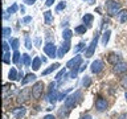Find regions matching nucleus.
<instances>
[{"instance_id":"32","label":"nucleus","mask_w":127,"mask_h":119,"mask_svg":"<svg viewBox=\"0 0 127 119\" xmlns=\"http://www.w3.org/2000/svg\"><path fill=\"white\" fill-rule=\"evenodd\" d=\"M19 9V5H17V4H12V7H9V8H8V13H9V15H12V13H15V12L16 11H17Z\"/></svg>"},{"instance_id":"18","label":"nucleus","mask_w":127,"mask_h":119,"mask_svg":"<svg viewBox=\"0 0 127 119\" xmlns=\"http://www.w3.org/2000/svg\"><path fill=\"white\" fill-rule=\"evenodd\" d=\"M41 61H42V60L40 57H34L33 61H32V69H33V70H38L40 66H41Z\"/></svg>"},{"instance_id":"33","label":"nucleus","mask_w":127,"mask_h":119,"mask_svg":"<svg viewBox=\"0 0 127 119\" xmlns=\"http://www.w3.org/2000/svg\"><path fill=\"white\" fill-rule=\"evenodd\" d=\"M11 33H12V29H11V28H8V27H4V28H3V36H4V37L11 36Z\"/></svg>"},{"instance_id":"38","label":"nucleus","mask_w":127,"mask_h":119,"mask_svg":"<svg viewBox=\"0 0 127 119\" xmlns=\"http://www.w3.org/2000/svg\"><path fill=\"white\" fill-rule=\"evenodd\" d=\"M121 85L127 89V75H123V77H122V79H121Z\"/></svg>"},{"instance_id":"4","label":"nucleus","mask_w":127,"mask_h":119,"mask_svg":"<svg viewBox=\"0 0 127 119\" xmlns=\"http://www.w3.org/2000/svg\"><path fill=\"white\" fill-rule=\"evenodd\" d=\"M42 91H44V83H42V81L36 82L34 85L32 86V97H33L34 99H38L42 95Z\"/></svg>"},{"instance_id":"19","label":"nucleus","mask_w":127,"mask_h":119,"mask_svg":"<svg viewBox=\"0 0 127 119\" xmlns=\"http://www.w3.org/2000/svg\"><path fill=\"white\" fill-rule=\"evenodd\" d=\"M21 58H23V65H24V66H31V65H32L31 56H29V54L24 53V54H21Z\"/></svg>"},{"instance_id":"5","label":"nucleus","mask_w":127,"mask_h":119,"mask_svg":"<svg viewBox=\"0 0 127 119\" xmlns=\"http://www.w3.org/2000/svg\"><path fill=\"white\" fill-rule=\"evenodd\" d=\"M98 38H99V34H98V32H97V33H95V36H94V38L91 40L89 48H87L86 52H85V57H86V58H90L91 56H93V53L95 52V48H97V44H98Z\"/></svg>"},{"instance_id":"42","label":"nucleus","mask_w":127,"mask_h":119,"mask_svg":"<svg viewBox=\"0 0 127 119\" xmlns=\"http://www.w3.org/2000/svg\"><path fill=\"white\" fill-rule=\"evenodd\" d=\"M23 21H24V23H31V21H32V17H31V16H27V17H24Z\"/></svg>"},{"instance_id":"21","label":"nucleus","mask_w":127,"mask_h":119,"mask_svg":"<svg viewBox=\"0 0 127 119\" xmlns=\"http://www.w3.org/2000/svg\"><path fill=\"white\" fill-rule=\"evenodd\" d=\"M8 75H9V77H8V78H9V79H12V81H17V77H19V71L16 70L15 67H12V69L9 70V74H8Z\"/></svg>"},{"instance_id":"39","label":"nucleus","mask_w":127,"mask_h":119,"mask_svg":"<svg viewBox=\"0 0 127 119\" xmlns=\"http://www.w3.org/2000/svg\"><path fill=\"white\" fill-rule=\"evenodd\" d=\"M3 50H4V53H5V52H9V45H8L7 41H3Z\"/></svg>"},{"instance_id":"9","label":"nucleus","mask_w":127,"mask_h":119,"mask_svg":"<svg viewBox=\"0 0 127 119\" xmlns=\"http://www.w3.org/2000/svg\"><path fill=\"white\" fill-rule=\"evenodd\" d=\"M44 52H45V54L50 58L57 57V49H56V45L52 42H48L46 45L44 46Z\"/></svg>"},{"instance_id":"44","label":"nucleus","mask_w":127,"mask_h":119,"mask_svg":"<svg viewBox=\"0 0 127 119\" xmlns=\"http://www.w3.org/2000/svg\"><path fill=\"white\" fill-rule=\"evenodd\" d=\"M85 1L89 4V5H93V4H95V0H85Z\"/></svg>"},{"instance_id":"31","label":"nucleus","mask_w":127,"mask_h":119,"mask_svg":"<svg viewBox=\"0 0 127 119\" xmlns=\"http://www.w3.org/2000/svg\"><path fill=\"white\" fill-rule=\"evenodd\" d=\"M20 45V41H19V38H13L11 41V46H12V49L13 50H17V48Z\"/></svg>"},{"instance_id":"27","label":"nucleus","mask_w":127,"mask_h":119,"mask_svg":"<svg viewBox=\"0 0 127 119\" xmlns=\"http://www.w3.org/2000/svg\"><path fill=\"white\" fill-rule=\"evenodd\" d=\"M65 75H66V69L64 67V69H61V70L57 73V75H56V79H57V81H61L62 77H65Z\"/></svg>"},{"instance_id":"17","label":"nucleus","mask_w":127,"mask_h":119,"mask_svg":"<svg viewBox=\"0 0 127 119\" xmlns=\"http://www.w3.org/2000/svg\"><path fill=\"white\" fill-rule=\"evenodd\" d=\"M44 19H45V24H48V25H50L52 21H53V13H52L50 11L44 12Z\"/></svg>"},{"instance_id":"16","label":"nucleus","mask_w":127,"mask_h":119,"mask_svg":"<svg viewBox=\"0 0 127 119\" xmlns=\"http://www.w3.org/2000/svg\"><path fill=\"white\" fill-rule=\"evenodd\" d=\"M36 75L34 74H32V73H29V74H27L25 77L23 78V81H21V85H27V83H29V82H33V81H36Z\"/></svg>"},{"instance_id":"25","label":"nucleus","mask_w":127,"mask_h":119,"mask_svg":"<svg viewBox=\"0 0 127 119\" xmlns=\"http://www.w3.org/2000/svg\"><path fill=\"white\" fill-rule=\"evenodd\" d=\"M110 34H111V30H110V29H107L105 33H103V36H102V44H103V45H106V44L109 42Z\"/></svg>"},{"instance_id":"12","label":"nucleus","mask_w":127,"mask_h":119,"mask_svg":"<svg viewBox=\"0 0 127 119\" xmlns=\"http://www.w3.org/2000/svg\"><path fill=\"white\" fill-rule=\"evenodd\" d=\"M107 101L105 98H102V97H99L97 101H95V109H97L98 111H105L107 109Z\"/></svg>"},{"instance_id":"14","label":"nucleus","mask_w":127,"mask_h":119,"mask_svg":"<svg viewBox=\"0 0 127 119\" xmlns=\"http://www.w3.org/2000/svg\"><path fill=\"white\" fill-rule=\"evenodd\" d=\"M107 61H109L111 65H117V63L119 62H122V58H121V56L117 54V53H110L109 54V57H107Z\"/></svg>"},{"instance_id":"40","label":"nucleus","mask_w":127,"mask_h":119,"mask_svg":"<svg viewBox=\"0 0 127 119\" xmlns=\"http://www.w3.org/2000/svg\"><path fill=\"white\" fill-rule=\"evenodd\" d=\"M24 3H25L27 5H33L36 3V0H24Z\"/></svg>"},{"instance_id":"24","label":"nucleus","mask_w":127,"mask_h":119,"mask_svg":"<svg viewBox=\"0 0 127 119\" xmlns=\"http://www.w3.org/2000/svg\"><path fill=\"white\" fill-rule=\"evenodd\" d=\"M117 16H119V21H121V23H126L127 21V9L121 11Z\"/></svg>"},{"instance_id":"1","label":"nucleus","mask_w":127,"mask_h":119,"mask_svg":"<svg viewBox=\"0 0 127 119\" xmlns=\"http://www.w3.org/2000/svg\"><path fill=\"white\" fill-rule=\"evenodd\" d=\"M81 99H82V93L79 90H77L75 93H73L71 95H69V97L65 99V107L69 109V110L74 109V107L81 102Z\"/></svg>"},{"instance_id":"37","label":"nucleus","mask_w":127,"mask_h":119,"mask_svg":"<svg viewBox=\"0 0 127 119\" xmlns=\"http://www.w3.org/2000/svg\"><path fill=\"white\" fill-rule=\"evenodd\" d=\"M78 71H79V69H73V70H71L70 78H71V79H75V78H77V73H78Z\"/></svg>"},{"instance_id":"11","label":"nucleus","mask_w":127,"mask_h":119,"mask_svg":"<svg viewBox=\"0 0 127 119\" xmlns=\"http://www.w3.org/2000/svg\"><path fill=\"white\" fill-rule=\"evenodd\" d=\"M69 49H70V41H65L61 46H60V49L57 50V57L62 58L67 53V50H69Z\"/></svg>"},{"instance_id":"7","label":"nucleus","mask_w":127,"mask_h":119,"mask_svg":"<svg viewBox=\"0 0 127 119\" xmlns=\"http://www.w3.org/2000/svg\"><path fill=\"white\" fill-rule=\"evenodd\" d=\"M81 63H82V56H74L71 60H69L66 63V66L67 67H70V69H79V66H81Z\"/></svg>"},{"instance_id":"6","label":"nucleus","mask_w":127,"mask_h":119,"mask_svg":"<svg viewBox=\"0 0 127 119\" xmlns=\"http://www.w3.org/2000/svg\"><path fill=\"white\" fill-rule=\"evenodd\" d=\"M31 94H32L31 89H23L17 94V99H16V101H17V103H20V105H21V103H25L28 99L31 98Z\"/></svg>"},{"instance_id":"3","label":"nucleus","mask_w":127,"mask_h":119,"mask_svg":"<svg viewBox=\"0 0 127 119\" xmlns=\"http://www.w3.org/2000/svg\"><path fill=\"white\" fill-rule=\"evenodd\" d=\"M46 101L52 103V105H54L56 101H58V93L57 90H56V83L52 82L49 85V89H48V95H46Z\"/></svg>"},{"instance_id":"13","label":"nucleus","mask_w":127,"mask_h":119,"mask_svg":"<svg viewBox=\"0 0 127 119\" xmlns=\"http://www.w3.org/2000/svg\"><path fill=\"white\" fill-rule=\"evenodd\" d=\"M114 73L115 74H123V73H126L127 71V63L126 62H119L117 63V65L114 66Z\"/></svg>"},{"instance_id":"20","label":"nucleus","mask_w":127,"mask_h":119,"mask_svg":"<svg viewBox=\"0 0 127 119\" xmlns=\"http://www.w3.org/2000/svg\"><path fill=\"white\" fill-rule=\"evenodd\" d=\"M58 115H60L61 118H67V117H69V109H66L65 106L60 107V110H58Z\"/></svg>"},{"instance_id":"26","label":"nucleus","mask_w":127,"mask_h":119,"mask_svg":"<svg viewBox=\"0 0 127 119\" xmlns=\"http://www.w3.org/2000/svg\"><path fill=\"white\" fill-rule=\"evenodd\" d=\"M86 30H87V28L85 25H78V27H75V29H74V32L77 34H85Z\"/></svg>"},{"instance_id":"36","label":"nucleus","mask_w":127,"mask_h":119,"mask_svg":"<svg viewBox=\"0 0 127 119\" xmlns=\"http://www.w3.org/2000/svg\"><path fill=\"white\" fill-rule=\"evenodd\" d=\"M82 49H85V44H83V42H79L78 45L75 46L74 52H75V53H78V52H79V50H82Z\"/></svg>"},{"instance_id":"35","label":"nucleus","mask_w":127,"mask_h":119,"mask_svg":"<svg viewBox=\"0 0 127 119\" xmlns=\"http://www.w3.org/2000/svg\"><path fill=\"white\" fill-rule=\"evenodd\" d=\"M25 46H27V49H32V42L28 34H25Z\"/></svg>"},{"instance_id":"10","label":"nucleus","mask_w":127,"mask_h":119,"mask_svg":"<svg viewBox=\"0 0 127 119\" xmlns=\"http://www.w3.org/2000/svg\"><path fill=\"white\" fill-rule=\"evenodd\" d=\"M27 113V109L24 106H19V107H15L13 110H12V115L16 118V119H21L24 118V115Z\"/></svg>"},{"instance_id":"43","label":"nucleus","mask_w":127,"mask_h":119,"mask_svg":"<svg viewBox=\"0 0 127 119\" xmlns=\"http://www.w3.org/2000/svg\"><path fill=\"white\" fill-rule=\"evenodd\" d=\"M53 3H54V0H46V1H45V5H46V7H50Z\"/></svg>"},{"instance_id":"45","label":"nucleus","mask_w":127,"mask_h":119,"mask_svg":"<svg viewBox=\"0 0 127 119\" xmlns=\"http://www.w3.org/2000/svg\"><path fill=\"white\" fill-rule=\"evenodd\" d=\"M81 119H93V118H91V115H89V114H86V115H83V117H82Z\"/></svg>"},{"instance_id":"41","label":"nucleus","mask_w":127,"mask_h":119,"mask_svg":"<svg viewBox=\"0 0 127 119\" xmlns=\"http://www.w3.org/2000/svg\"><path fill=\"white\" fill-rule=\"evenodd\" d=\"M44 119H56V117L53 114H46L45 117H44Z\"/></svg>"},{"instance_id":"22","label":"nucleus","mask_w":127,"mask_h":119,"mask_svg":"<svg viewBox=\"0 0 127 119\" xmlns=\"http://www.w3.org/2000/svg\"><path fill=\"white\" fill-rule=\"evenodd\" d=\"M93 15H90V13H86L85 16H83V17H82V21H83V25H85V24H86V25H90V24H91V21H93Z\"/></svg>"},{"instance_id":"8","label":"nucleus","mask_w":127,"mask_h":119,"mask_svg":"<svg viewBox=\"0 0 127 119\" xmlns=\"http://www.w3.org/2000/svg\"><path fill=\"white\" fill-rule=\"evenodd\" d=\"M103 67H105V63H103L102 60H95V61L91 62L90 70H91V73H94V74H99L103 70Z\"/></svg>"},{"instance_id":"29","label":"nucleus","mask_w":127,"mask_h":119,"mask_svg":"<svg viewBox=\"0 0 127 119\" xmlns=\"http://www.w3.org/2000/svg\"><path fill=\"white\" fill-rule=\"evenodd\" d=\"M90 83H91L90 77H89V75H85V77H83V79H82V85H83V87H89Z\"/></svg>"},{"instance_id":"2","label":"nucleus","mask_w":127,"mask_h":119,"mask_svg":"<svg viewBox=\"0 0 127 119\" xmlns=\"http://www.w3.org/2000/svg\"><path fill=\"white\" fill-rule=\"evenodd\" d=\"M105 7H106L107 13L110 16H117L119 13V11H121V8H122L121 3L117 1V0H107Z\"/></svg>"},{"instance_id":"30","label":"nucleus","mask_w":127,"mask_h":119,"mask_svg":"<svg viewBox=\"0 0 127 119\" xmlns=\"http://www.w3.org/2000/svg\"><path fill=\"white\" fill-rule=\"evenodd\" d=\"M3 62L4 63H11V53L9 52H5L3 54Z\"/></svg>"},{"instance_id":"28","label":"nucleus","mask_w":127,"mask_h":119,"mask_svg":"<svg viewBox=\"0 0 127 119\" xmlns=\"http://www.w3.org/2000/svg\"><path fill=\"white\" fill-rule=\"evenodd\" d=\"M12 56H13V57H12V62H13V63H19V61H20V56H21V54H20L17 50H15Z\"/></svg>"},{"instance_id":"46","label":"nucleus","mask_w":127,"mask_h":119,"mask_svg":"<svg viewBox=\"0 0 127 119\" xmlns=\"http://www.w3.org/2000/svg\"><path fill=\"white\" fill-rule=\"evenodd\" d=\"M118 119H127V114H121Z\"/></svg>"},{"instance_id":"34","label":"nucleus","mask_w":127,"mask_h":119,"mask_svg":"<svg viewBox=\"0 0 127 119\" xmlns=\"http://www.w3.org/2000/svg\"><path fill=\"white\" fill-rule=\"evenodd\" d=\"M65 8H66V3H65V1H61L57 7H56V12H60V11L65 9Z\"/></svg>"},{"instance_id":"47","label":"nucleus","mask_w":127,"mask_h":119,"mask_svg":"<svg viewBox=\"0 0 127 119\" xmlns=\"http://www.w3.org/2000/svg\"><path fill=\"white\" fill-rule=\"evenodd\" d=\"M126 101H127V93H126Z\"/></svg>"},{"instance_id":"23","label":"nucleus","mask_w":127,"mask_h":119,"mask_svg":"<svg viewBox=\"0 0 127 119\" xmlns=\"http://www.w3.org/2000/svg\"><path fill=\"white\" fill-rule=\"evenodd\" d=\"M71 36H73V32H71L70 29H65L62 32V38L65 40V41H70Z\"/></svg>"},{"instance_id":"15","label":"nucleus","mask_w":127,"mask_h":119,"mask_svg":"<svg viewBox=\"0 0 127 119\" xmlns=\"http://www.w3.org/2000/svg\"><path fill=\"white\" fill-rule=\"evenodd\" d=\"M60 66H61V65H60L58 62H56V63H53V65H50L49 67H48V69H45V70L42 71V75H48V74L53 73V71H54V70H57V69H58Z\"/></svg>"}]
</instances>
